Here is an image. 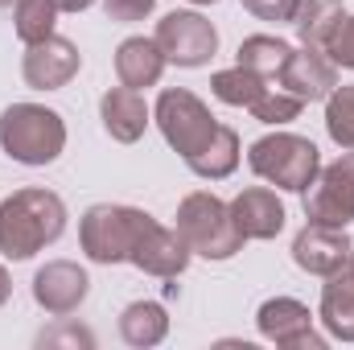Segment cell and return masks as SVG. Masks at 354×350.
<instances>
[{
    "label": "cell",
    "instance_id": "1",
    "mask_svg": "<svg viewBox=\"0 0 354 350\" xmlns=\"http://www.w3.org/2000/svg\"><path fill=\"white\" fill-rule=\"evenodd\" d=\"M66 231V202L54 190L25 185L0 202V256L33 260L41 248L58 243Z\"/></svg>",
    "mask_w": 354,
    "mask_h": 350
},
{
    "label": "cell",
    "instance_id": "2",
    "mask_svg": "<svg viewBox=\"0 0 354 350\" xmlns=\"http://www.w3.org/2000/svg\"><path fill=\"white\" fill-rule=\"evenodd\" d=\"M0 149L17 165H54L66 149V124L46 103H12L0 111Z\"/></svg>",
    "mask_w": 354,
    "mask_h": 350
},
{
    "label": "cell",
    "instance_id": "3",
    "mask_svg": "<svg viewBox=\"0 0 354 350\" xmlns=\"http://www.w3.org/2000/svg\"><path fill=\"white\" fill-rule=\"evenodd\" d=\"M177 235L202 260H231L248 243L239 235L235 219H231V202L214 198L210 190H194V194L181 198V206H177Z\"/></svg>",
    "mask_w": 354,
    "mask_h": 350
},
{
    "label": "cell",
    "instance_id": "4",
    "mask_svg": "<svg viewBox=\"0 0 354 350\" xmlns=\"http://www.w3.org/2000/svg\"><path fill=\"white\" fill-rule=\"evenodd\" d=\"M149 223H153V214L140 206L99 202L79 223V243L91 264H132V252H136L140 235L149 231Z\"/></svg>",
    "mask_w": 354,
    "mask_h": 350
},
{
    "label": "cell",
    "instance_id": "5",
    "mask_svg": "<svg viewBox=\"0 0 354 350\" xmlns=\"http://www.w3.org/2000/svg\"><path fill=\"white\" fill-rule=\"evenodd\" d=\"M248 165L252 174L276 185V190H288V194H305L313 185V177L322 169V153L309 136H297V132H272L260 136L252 149H248Z\"/></svg>",
    "mask_w": 354,
    "mask_h": 350
},
{
    "label": "cell",
    "instance_id": "6",
    "mask_svg": "<svg viewBox=\"0 0 354 350\" xmlns=\"http://www.w3.org/2000/svg\"><path fill=\"white\" fill-rule=\"evenodd\" d=\"M153 120L165 136V145L181 153V161H194L210 136L218 132V120L210 116V107L185 87H165L157 95V107H153Z\"/></svg>",
    "mask_w": 354,
    "mask_h": 350
},
{
    "label": "cell",
    "instance_id": "7",
    "mask_svg": "<svg viewBox=\"0 0 354 350\" xmlns=\"http://www.w3.org/2000/svg\"><path fill=\"white\" fill-rule=\"evenodd\" d=\"M153 42L161 46L165 62L185 66V71L206 66V62L218 54V29H214L202 12H194V8H174V12H165V17L157 21Z\"/></svg>",
    "mask_w": 354,
    "mask_h": 350
},
{
    "label": "cell",
    "instance_id": "8",
    "mask_svg": "<svg viewBox=\"0 0 354 350\" xmlns=\"http://www.w3.org/2000/svg\"><path fill=\"white\" fill-rule=\"evenodd\" d=\"M305 219L322 227L354 223V149H346L338 161L317 169L313 185L305 190Z\"/></svg>",
    "mask_w": 354,
    "mask_h": 350
},
{
    "label": "cell",
    "instance_id": "9",
    "mask_svg": "<svg viewBox=\"0 0 354 350\" xmlns=\"http://www.w3.org/2000/svg\"><path fill=\"white\" fill-rule=\"evenodd\" d=\"M83 71V54L71 37H58L50 33L46 42H33L25 46V58H21V75H25V87L33 91H62L75 75Z\"/></svg>",
    "mask_w": 354,
    "mask_h": 350
},
{
    "label": "cell",
    "instance_id": "10",
    "mask_svg": "<svg viewBox=\"0 0 354 350\" xmlns=\"http://www.w3.org/2000/svg\"><path fill=\"white\" fill-rule=\"evenodd\" d=\"M256 326L268 342L284 350H326V334L313 330V313L309 305H301L297 297H272L260 305Z\"/></svg>",
    "mask_w": 354,
    "mask_h": 350
},
{
    "label": "cell",
    "instance_id": "11",
    "mask_svg": "<svg viewBox=\"0 0 354 350\" xmlns=\"http://www.w3.org/2000/svg\"><path fill=\"white\" fill-rule=\"evenodd\" d=\"M91 293L87 268L75 260H50L46 268L33 272V301L50 313V317H71Z\"/></svg>",
    "mask_w": 354,
    "mask_h": 350
},
{
    "label": "cell",
    "instance_id": "12",
    "mask_svg": "<svg viewBox=\"0 0 354 350\" xmlns=\"http://www.w3.org/2000/svg\"><path fill=\"white\" fill-rule=\"evenodd\" d=\"M351 235L346 227H322V223H305L292 239V264L309 276H334L351 260Z\"/></svg>",
    "mask_w": 354,
    "mask_h": 350
},
{
    "label": "cell",
    "instance_id": "13",
    "mask_svg": "<svg viewBox=\"0 0 354 350\" xmlns=\"http://www.w3.org/2000/svg\"><path fill=\"white\" fill-rule=\"evenodd\" d=\"M276 87H284L288 95H297L301 103H317L338 87V66L326 58V50H292L288 62L276 75Z\"/></svg>",
    "mask_w": 354,
    "mask_h": 350
},
{
    "label": "cell",
    "instance_id": "14",
    "mask_svg": "<svg viewBox=\"0 0 354 350\" xmlns=\"http://www.w3.org/2000/svg\"><path fill=\"white\" fill-rule=\"evenodd\" d=\"M189 248H185V239L177 235V227H165V223H149V231L140 235V243H136V252H132V264L140 268V272H149V276H161V280H174L181 276L185 268H189Z\"/></svg>",
    "mask_w": 354,
    "mask_h": 350
},
{
    "label": "cell",
    "instance_id": "15",
    "mask_svg": "<svg viewBox=\"0 0 354 350\" xmlns=\"http://www.w3.org/2000/svg\"><path fill=\"white\" fill-rule=\"evenodd\" d=\"M231 219H235V227H239L243 239H276V235L284 231V219H288V214H284V202L276 198V190L252 185V190L235 194Z\"/></svg>",
    "mask_w": 354,
    "mask_h": 350
},
{
    "label": "cell",
    "instance_id": "16",
    "mask_svg": "<svg viewBox=\"0 0 354 350\" xmlns=\"http://www.w3.org/2000/svg\"><path fill=\"white\" fill-rule=\"evenodd\" d=\"M99 120H103V128H107V136L111 140H120V145H136L140 136H145V128L153 124V111H149V103H145V95L132 87H111L103 99H99Z\"/></svg>",
    "mask_w": 354,
    "mask_h": 350
},
{
    "label": "cell",
    "instance_id": "17",
    "mask_svg": "<svg viewBox=\"0 0 354 350\" xmlns=\"http://www.w3.org/2000/svg\"><path fill=\"white\" fill-rule=\"evenodd\" d=\"M165 54L153 37H124L115 46V79L124 87L140 91V87H157L165 75Z\"/></svg>",
    "mask_w": 354,
    "mask_h": 350
},
{
    "label": "cell",
    "instance_id": "18",
    "mask_svg": "<svg viewBox=\"0 0 354 350\" xmlns=\"http://www.w3.org/2000/svg\"><path fill=\"white\" fill-rule=\"evenodd\" d=\"M317 317H322V326H326L330 338H338V342H354V280L346 276V272L326 276Z\"/></svg>",
    "mask_w": 354,
    "mask_h": 350
},
{
    "label": "cell",
    "instance_id": "19",
    "mask_svg": "<svg viewBox=\"0 0 354 350\" xmlns=\"http://www.w3.org/2000/svg\"><path fill=\"white\" fill-rule=\"evenodd\" d=\"M165 334H169V313L157 301H132L120 313V338L128 347L149 350V347H157V342H165Z\"/></svg>",
    "mask_w": 354,
    "mask_h": 350
},
{
    "label": "cell",
    "instance_id": "20",
    "mask_svg": "<svg viewBox=\"0 0 354 350\" xmlns=\"http://www.w3.org/2000/svg\"><path fill=\"white\" fill-rule=\"evenodd\" d=\"M239 132L231 128V124H218V132L210 136V145L194 157V161H185L189 169L198 177H206V181H223V177H231L239 169Z\"/></svg>",
    "mask_w": 354,
    "mask_h": 350
},
{
    "label": "cell",
    "instance_id": "21",
    "mask_svg": "<svg viewBox=\"0 0 354 350\" xmlns=\"http://www.w3.org/2000/svg\"><path fill=\"white\" fill-rule=\"evenodd\" d=\"M342 17H346V12H342V0H301V4H297V17H292V29H297L301 46L326 50L334 25H338Z\"/></svg>",
    "mask_w": 354,
    "mask_h": 350
},
{
    "label": "cell",
    "instance_id": "22",
    "mask_svg": "<svg viewBox=\"0 0 354 350\" xmlns=\"http://www.w3.org/2000/svg\"><path fill=\"white\" fill-rule=\"evenodd\" d=\"M288 54H292L288 42H280V37H272V33H252V37L239 42L235 66H248V71H256V75H264V79H276L280 66L288 62Z\"/></svg>",
    "mask_w": 354,
    "mask_h": 350
},
{
    "label": "cell",
    "instance_id": "23",
    "mask_svg": "<svg viewBox=\"0 0 354 350\" xmlns=\"http://www.w3.org/2000/svg\"><path fill=\"white\" fill-rule=\"evenodd\" d=\"M268 87H272V79L256 75V71H248V66H231V71H218V75L210 79L214 99L227 103V107H252Z\"/></svg>",
    "mask_w": 354,
    "mask_h": 350
},
{
    "label": "cell",
    "instance_id": "24",
    "mask_svg": "<svg viewBox=\"0 0 354 350\" xmlns=\"http://www.w3.org/2000/svg\"><path fill=\"white\" fill-rule=\"evenodd\" d=\"M58 25V4L54 0H17L12 4V29L25 46L46 42Z\"/></svg>",
    "mask_w": 354,
    "mask_h": 350
},
{
    "label": "cell",
    "instance_id": "25",
    "mask_svg": "<svg viewBox=\"0 0 354 350\" xmlns=\"http://www.w3.org/2000/svg\"><path fill=\"white\" fill-rule=\"evenodd\" d=\"M326 132L338 149H354V83H338L326 95Z\"/></svg>",
    "mask_w": 354,
    "mask_h": 350
},
{
    "label": "cell",
    "instance_id": "26",
    "mask_svg": "<svg viewBox=\"0 0 354 350\" xmlns=\"http://www.w3.org/2000/svg\"><path fill=\"white\" fill-rule=\"evenodd\" d=\"M301 107H305V103H301L297 95H288L284 87H276V79H272V87H268L248 111H252L260 124H288V120L301 116Z\"/></svg>",
    "mask_w": 354,
    "mask_h": 350
},
{
    "label": "cell",
    "instance_id": "27",
    "mask_svg": "<svg viewBox=\"0 0 354 350\" xmlns=\"http://www.w3.org/2000/svg\"><path fill=\"white\" fill-rule=\"evenodd\" d=\"M326 58H330L334 66L354 71V12H346V17L334 25V33H330V42H326Z\"/></svg>",
    "mask_w": 354,
    "mask_h": 350
},
{
    "label": "cell",
    "instance_id": "28",
    "mask_svg": "<svg viewBox=\"0 0 354 350\" xmlns=\"http://www.w3.org/2000/svg\"><path fill=\"white\" fill-rule=\"evenodd\" d=\"M301 0H243V8L260 21H276V25H292Z\"/></svg>",
    "mask_w": 354,
    "mask_h": 350
},
{
    "label": "cell",
    "instance_id": "29",
    "mask_svg": "<svg viewBox=\"0 0 354 350\" xmlns=\"http://www.w3.org/2000/svg\"><path fill=\"white\" fill-rule=\"evenodd\" d=\"M157 8V0H103V12L120 25H136Z\"/></svg>",
    "mask_w": 354,
    "mask_h": 350
},
{
    "label": "cell",
    "instance_id": "30",
    "mask_svg": "<svg viewBox=\"0 0 354 350\" xmlns=\"http://www.w3.org/2000/svg\"><path fill=\"white\" fill-rule=\"evenodd\" d=\"M58 4V12H83V8H91L95 0H54Z\"/></svg>",
    "mask_w": 354,
    "mask_h": 350
},
{
    "label": "cell",
    "instance_id": "31",
    "mask_svg": "<svg viewBox=\"0 0 354 350\" xmlns=\"http://www.w3.org/2000/svg\"><path fill=\"white\" fill-rule=\"evenodd\" d=\"M8 297H12V280H8V272H4V264H0V309L8 305Z\"/></svg>",
    "mask_w": 354,
    "mask_h": 350
},
{
    "label": "cell",
    "instance_id": "32",
    "mask_svg": "<svg viewBox=\"0 0 354 350\" xmlns=\"http://www.w3.org/2000/svg\"><path fill=\"white\" fill-rule=\"evenodd\" d=\"M342 272H346V276L354 280V248H351V260H346V268H342Z\"/></svg>",
    "mask_w": 354,
    "mask_h": 350
},
{
    "label": "cell",
    "instance_id": "33",
    "mask_svg": "<svg viewBox=\"0 0 354 350\" xmlns=\"http://www.w3.org/2000/svg\"><path fill=\"white\" fill-rule=\"evenodd\" d=\"M189 4H214V0H189Z\"/></svg>",
    "mask_w": 354,
    "mask_h": 350
},
{
    "label": "cell",
    "instance_id": "34",
    "mask_svg": "<svg viewBox=\"0 0 354 350\" xmlns=\"http://www.w3.org/2000/svg\"><path fill=\"white\" fill-rule=\"evenodd\" d=\"M8 4H17V0H0V8H8Z\"/></svg>",
    "mask_w": 354,
    "mask_h": 350
}]
</instances>
